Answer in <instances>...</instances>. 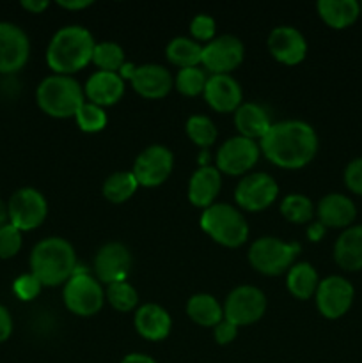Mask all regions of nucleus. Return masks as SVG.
I'll return each instance as SVG.
<instances>
[{"label":"nucleus","mask_w":362,"mask_h":363,"mask_svg":"<svg viewBox=\"0 0 362 363\" xmlns=\"http://www.w3.org/2000/svg\"><path fill=\"white\" fill-rule=\"evenodd\" d=\"M259 149L268 162L280 169H302L318 152V135L305 121H280L273 123L259 140Z\"/></svg>","instance_id":"obj_1"},{"label":"nucleus","mask_w":362,"mask_h":363,"mask_svg":"<svg viewBox=\"0 0 362 363\" xmlns=\"http://www.w3.org/2000/svg\"><path fill=\"white\" fill-rule=\"evenodd\" d=\"M94 46V38L87 28L80 25H67L53 34L46 48V62L55 74L70 77L92 62Z\"/></svg>","instance_id":"obj_2"},{"label":"nucleus","mask_w":362,"mask_h":363,"mask_svg":"<svg viewBox=\"0 0 362 363\" xmlns=\"http://www.w3.org/2000/svg\"><path fill=\"white\" fill-rule=\"evenodd\" d=\"M77 268V255L73 247L64 238H46L39 241L31 254L32 275L43 286H60L73 277Z\"/></svg>","instance_id":"obj_3"},{"label":"nucleus","mask_w":362,"mask_h":363,"mask_svg":"<svg viewBox=\"0 0 362 363\" xmlns=\"http://www.w3.org/2000/svg\"><path fill=\"white\" fill-rule=\"evenodd\" d=\"M35 99L39 108L55 119L75 117L78 108L85 103L80 84L66 74L46 77L35 91Z\"/></svg>","instance_id":"obj_4"},{"label":"nucleus","mask_w":362,"mask_h":363,"mask_svg":"<svg viewBox=\"0 0 362 363\" xmlns=\"http://www.w3.org/2000/svg\"><path fill=\"white\" fill-rule=\"evenodd\" d=\"M201 229L215 243L227 248H238L247 241L248 223L236 208L229 204H213L202 211Z\"/></svg>","instance_id":"obj_5"},{"label":"nucleus","mask_w":362,"mask_h":363,"mask_svg":"<svg viewBox=\"0 0 362 363\" xmlns=\"http://www.w3.org/2000/svg\"><path fill=\"white\" fill-rule=\"evenodd\" d=\"M298 254H300L298 243H286L279 238L265 236L252 243L248 250V262L256 272L266 277H275L290 269Z\"/></svg>","instance_id":"obj_6"},{"label":"nucleus","mask_w":362,"mask_h":363,"mask_svg":"<svg viewBox=\"0 0 362 363\" xmlns=\"http://www.w3.org/2000/svg\"><path fill=\"white\" fill-rule=\"evenodd\" d=\"M105 293L99 286L98 279L87 272H78L75 268L73 277L64 286V305L67 311L80 318H89L102 311Z\"/></svg>","instance_id":"obj_7"},{"label":"nucleus","mask_w":362,"mask_h":363,"mask_svg":"<svg viewBox=\"0 0 362 363\" xmlns=\"http://www.w3.org/2000/svg\"><path fill=\"white\" fill-rule=\"evenodd\" d=\"M123 80H130L131 87L138 96L146 99H162L172 89V77L167 67L160 64H142L133 66L131 62H124L119 69Z\"/></svg>","instance_id":"obj_8"},{"label":"nucleus","mask_w":362,"mask_h":363,"mask_svg":"<svg viewBox=\"0 0 362 363\" xmlns=\"http://www.w3.org/2000/svg\"><path fill=\"white\" fill-rule=\"evenodd\" d=\"M266 312V296L254 286H240L233 289L224 305V319L236 326H247L259 321Z\"/></svg>","instance_id":"obj_9"},{"label":"nucleus","mask_w":362,"mask_h":363,"mask_svg":"<svg viewBox=\"0 0 362 363\" xmlns=\"http://www.w3.org/2000/svg\"><path fill=\"white\" fill-rule=\"evenodd\" d=\"M174 169V156L165 145H149L135 158L131 174L138 186L156 188L167 181Z\"/></svg>","instance_id":"obj_10"},{"label":"nucleus","mask_w":362,"mask_h":363,"mask_svg":"<svg viewBox=\"0 0 362 363\" xmlns=\"http://www.w3.org/2000/svg\"><path fill=\"white\" fill-rule=\"evenodd\" d=\"M9 223H13L18 230H34L41 225L48 213V204L41 191L34 188H21L14 191L7 204Z\"/></svg>","instance_id":"obj_11"},{"label":"nucleus","mask_w":362,"mask_h":363,"mask_svg":"<svg viewBox=\"0 0 362 363\" xmlns=\"http://www.w3.org/2000/svg\"><path fill=\"white\" fill-rule=\"evenodd\" d=\"M277 195H279V186L270 174L252 172L238 183L234 190V201L245 211L256 213L270 208L275 202Z\"/></svg>","instance_id":"obj_12"},{"label":"nucleus","mask_w":362,"mask_h":363,"mask_svg":"<svg viewBox=\"0 0 362 363\" xmlns=\"http://www.w3.org/2000/svg\"><path fill=\"white\" fill-rule=\"evenodd\" d=\"M258 142L245 137H233L220 145L216 152V170L227 176H243L259 160Z\"/></svg>","instance_id":"obj_13"},{"label":"nucleus","mask_w":362,"mask_h":363,"mask_svg":"<svg viewBox=\"0 0 362 363\" xmlns=\"http://www.w3.org/2000/svg\"><path fill=\"white\" fill-rule=\"evenodd\" d=\"M316 307L327 319H339L351 308L355 289L344 277L332 275L319 280L316 289Z\"/></svg>","instance_id":"obj_14"},{"label":"nucleus","mask_w":362,"mask_h":363,"mask_svg":"<svg viewBox=\"0 0 362 363\" xmlns=\"http://www.w3.org/2000/svg\"><path fill=\"white\" fill-rule=\"evenodd\" d=\"M245 57L243 43L236 35H220L212 39L206 46H202L201 64L213 74H229V71L236 69Z\"/></svg>","instance_id":"obj_15"},{"label":"nucleus","mask_w":362,"mask_h":363,"mask_svg":"<svg viewBox=\"0 0 362 363\" xmlns=\"http://www.w3.org/2000/svg\"><path fill=\"white\" fill-rule=\"evenodd\" d=\"M131 269V254L123 243L119 241H110L105 243L98 250L94 259V272L98 277V282L116 284L124 282L130 275Z\"/></svg>","instance_id":"obj_16"},{"label":"nucleus","mask_w":362,"mask_h":363,"mask_svg":"<svg viewBox=\"0 0 362 363\" xmlns=\"http://www.w3.org/2000/svg\"><path fill=\"white\" fill-rule=\"evenodd\" d=\"M31 52L27 34L18 25L0 21V73L11 74L25 66Z\"/></svg>","instance_id":"obj_17"},{"label":"nucleus","mask_w":362,"mask_h":363,"mask_svg":"<svg viewBox=\"0 0 362 363\" xmlns=\"http://www.w3.org/2000/svg\"><path fill=\"white\" fill-rule=\"evenodd\" d=\"M266 45H268V52L272 53L273 59L286 66L300 64L307 53V41H305L304 34L290 25H280V27L273 28Z\"/></svg>","instance_id":"obj_18"},{"label":"nucleus","mask_w":362,"mask_h":363,"mask_svg":"<svg viewBox=\"0 0 362 363\" xmlns=\"http://www.w3.org/2000/svg\"><path fill=\"white\" fill-rule=\"evenodd\" d=\"M204 99L216 112H236L241 105V87L231 74H212L206 82Z\"/></svg>","instance_id":"obj_19"},{"label":"nucleus","mask_w":362,"mask_h":363,"mask_svg":"<svg viewBox=\"0 0 362 363\" xmlns=\"http://www.w3.org/2000/svg\"><path fill=\"white\" fill-rule=\"evenodd\" d=\"M84 96L96 106H112L124 96V80L119 73L96 71L85 82Z\"/></svg>","instance_id":"obj_20"},{"label":"nucleus","mask_w":362,"mask_h":363,"mask_svg":"<svg viewBox=\"0 0 362 363\" xmlns=\"http://www.w3.org/2000/svg\"><path fill=\"white\" fill-rule=\"evenodd\" d=\"M318 218L323 227L330 229H348L357 216L353 201L343 194H329L318 202Z\"/></svg>","instance_id":"obj_21"},{"label":"nucleus","mask_w":362,"mask_h":363,"mask_svg":"<svg viewBox=\"0 0 362 363\" xmlns=\"http://www.w3.org/2000/svg\"><path fill=\"white\" fill-rule=\"evenodd\" d=\"M135 330L146 340L158 342L169 337L170 328H172V319L169 312L156 303H146L137 308L135 312Z\"/></svg>","instance_id":"obj_22"},{"label":"nucleus","mask_w":362,"mask_h":363,"mask_svg":"<svg viewBox=\"0 0 362 363\" xmlns=\"http://www.w3.org/2000/svg\"><path fill=\"white\" fill-rule=\"evenodd\" d=\"M222 186V174L216 167L204 165L192 174L188 181V201L195 208H209L215 202Z\"/></svg>","instance_id":"obj_23"},{"label":"nucleus","mask_w":362,"mask_h":363,"mask_svg":"<svg viewBox=\"0 0 362 363\" xmlns=\"http://www.w3.org/2000/svg\"><path fill=\"white\" fill-rule=\"evenodd\" d=\"M334 261L346 272L362 269V225L344 229L334 245Z\"/></svg>","instance_id":"obj_24"},{"label":"nucleus","mask_w":362,"mask_h":363,"mask_svg":"<svg viewBox=\"0 0 362 363\" xmlns=\"http://www.w3.org/2000/svg\"><path fill=\"white\" fill-rule=\"evenodd\" d=\"M272 124L266 110L256 103H241L234 112V126L240 131V137L251 138L254 142L261 140Z\"/></svg>","instance_id":"obj_25"},{"label":"nucleus","mask_w":362,"mask_h":363,"mask_svg":"<svg viewBox=\"0 0 362 363\" xmlns=\"http://www.w3.org/2000/svg\"><path fill=\"white\" fill-rule=\"evenodd\" d=\"M316 9L319 18L337 30L353 25L361 16V2L357 0H319Z\"/></svg>","instance_id":"obj_26"},{"label":"nucleus","mask_w":362,"mask_h":363,"mask_svg":"<svg viewBox=\"0 0 362 363\" xmlns=\"http://www.w3.org/2000/svg\"><path fill=\"white\" fill-rule=\"evenodd\" d=\"M187 314L195 325L204 326V328H209V326L215 328V326L224 319V308L222 305L216 301L215 296L206 293H199L188 298Z\"/></svg>","instance_id":"obj_27"},{"label":"nucleus","mask_w":362,"mask_h":363,"mask_svg":"<svg viewBox=\"0 0 362 363\" xmlns=\"http://www.w3.org/2000/svg\"><path fill=\"white\" fill-rule=\"evenodd\" d=\"M318 273L309 262H297L287 269L286 286L287 291L298 300H309L318 289Z\"/></svg>","instance_id":"obj_28"},{"label":"nucleus","mask_w":362,"mask_h":363,"mask_svg":"<svg viewBox=\"0 0 362 363\" xmlns=\"http://www.w3.org/2000/svg\"><path fill=\"white\" fill-rule=\"evenodd\" d=\"M165 55L169 62L177 66L180 69L185 67H197L202 60V46L188 38H174L167 45Z\"/></svg>","instance_id":"obj_29"},{"label":"nucleus","mask_w":362,"mask_h":363,"mask_svg":"<svg viewBox=\"0 0 362 363\" xmlns=\"http://www.w3.org/2000/svg\"><path fill=\"white\" fill-rule=\"evenodd\" d=\"M138 183L131 172H114L103 183V197L112 204H123L133 197Z\"/></svg>","instance_id":"obj_30"},{"label":"nucleus","mask_w":362,"mask_h":363,"mask_svg":"<svg viewBox=\"0 0 362 363\" xmlns=\"http://www.w3.org/2000/svg\"><path fill=\"white\" fill-rule=\"evenodd\" d=\"M92 62L99 67V71L109 73H119L124 66V50L123 46L114 41H103L94 46L92 52Z\"/></svg>","instance_id":"obj_31"},{"label":"nucleus","mask_w":362,"mask_h":363,"mask_svg":"<svg viewBox=\"0 0 362 363\" xmlns=\"http://www.w3.org/2000/svg\"><path fill=\"white\" fill-rule=\"evenodd\" d=\"M280 213L291 223H305L312 218V202L302 194L286 195L280 202Z\"/></svg>","instance_id":"obj_32"},{"label":"nucleus","mask_w":362,"mask_h":363,"mask_svg":"<svg viewBox=\"0 0 362 363\" xmlns=\"http://www.w3.org/2000/svg\"><path fill=\"white\" fill-rule=\"evenodd\" d=\"M188 138L199 147H209L216 140V128L213 121L206 116H192L188 117L185 124Z\"/></svg>","instance_id":"obj_33"},{"label":"nucleus","mask_w":362,"mask_h":363,"mask_svg":"<svg viewBox=\"0 0 362 363\" xmlns=\"http://www.w3.org/2000/svg\"><path fill=\"white\" fill-rule=\"evenodd\" d=\"M105 298L109 300V303L119 312L133 311L138 303L137 289H135L131 284H128L126 280H124V282L110 284V286L106 287Z\"/></svg>","instance_id":"obj_34"},{"label":"nucleus","mask_w":362,"mask_h":363,"mask_svg":"<svg viewBox=\"0 0 362 363\" xmlns=\"http://www.w3.org/2000/svg\"><path fill=\"white\" fill-rule=\"evenodd\" d=\"M206 82H208V77L201 67H185V69L177 71L174 85H176L177 92L192 98V96L204 92Z\"/></svg>","instance_id":"obj_35"},{"label":"nucleus","mask_w":362,"mask_h":363,"mask_svg":"<svg viewBox=\"0 0 362 363\" xmlns=\"http://www.w3.org/2000/svg\"><path fill=\"white\" fill-rule=\"evenodd\" d=\"M75 119H77L78 128H80L82 131H85V133H98V131H102L103 128L106 126L105 110H103L102 106H96L89 101H85L84 105L78 108Z\"/></svg>","instance_id":"obj_36"},{"label":"nucleus","mask_w":362,"mask_h":363,"mask_svg":"<svg viewBox=\"0 0 362 363\" xmlns=\"http://www.w3.org/2000/svg\"><path fill=\"white\" fill-rule=\"evenodd\" d=\"M21 248V230H18L13 223H6L0 227V259H11Z\"/></svg>","instance_id":"obj_37"},{"label":"nucleus","mask_w":362,"mask_h":363,"mask_svg":"<svg viewBox=\"0 0 362 363\" xmlns=\"http://www.w3.org/2000/svg\"><path fill=\"white\" fill-rule=\"evenodd\" d=\"M43 284L35 279L32 273H27V275H21L14 280L13 284V291L21 301H31L41 293Z\"/></svg>","instance_id":"obj_38"},{"label":"nucleus","mask_w":362,"mask_h":363,"mask_svg":"<svg viewBox=\"0 0 362 363\" xmlns=\"http://www.w3.org/2000/svg\"><path fill=\"white\" fill-rule=\"evenodd\" d=\"M215 20L212 16H208V14H199V16H195L190 21V34L197 41H212L213 35H215Z\"/></svg>","instance_id":"obj_39"},{"label":"nucleus","mask_w":362,"mask_h":363,"mask_svg":"<svg viewBox=\"0 0 362 363\" xmlns=\"http://www.w3.org/2000/svg\"><path fill=\"white\" fill-rule=\"evenodd\" d=\"M344 184L348 190L362 197V156L351 160L344 169Z\"/></svg>","instance_id":"obj_40"},{"label":"nucleus","mask_w":362,"mask_h":363,"mask_svg":"<svg viewBox=\"0 0 362 363\" xmlns=\"http://www.w3.org/2000/svg\"><path fill=\"white\" fill-rule=\"evenodd\" d=\"M213 335H215L216 344H220V346H227V344H231L234 339H236L238 326L233 325L231 321H227V319H222V321L213 328Z\"/></svg>","instance_id":"obj_41"},{"label":"nucleus","mask_w":362,"mask_h":363,"mask_svg":"<svg viewBox=\"0 0 362 363\" xmlns=\"http://www.w3.org/2000/svg\"><path fill=\"white\" fill-rule=\"evenodd\" d=\"M11 332H13V319L7 308L0 305V342L9 339Z\"/></svg>","instance_id":"obj_42"},{"label":"nucleus","mask_w":362,"mask_h":363,"mask_svg":"<svg viewBox=\"0 0 362 363\" xmlns=\"http://www.w3.org/2000/svg\"><path fill=\"white\" fill-rule=\"evenodd\" d=\"M48 6L50 4L46 2V0H23V2H21V7H23V9H27L28 13H32V14L43 13V11H45Z\"/></svg>","instance_id":"obj_43"},{"label":"nucleus","mask_w":362,"mask_h":363,"mask_svg":"<svg viewBox=\"0 0 362 363\" xmlns=\"http://www.w3.org/2000/svg\"><path fill=\"white\" fill-rule=\"evenodd\" d=\"M121 363H156L153 360L151 357H148V354H142V353H131L128 354V357H124Z\"/></svg>","instance_id":"obj_44"},{"label":"nucleus","mask_w":362,"mask_h":363,"mask_svg":"<svg viewBox=\"0 0 362 363\" xmlns=\"http://www.w3.org/2000/svg\"><path fill=\"white\" fill-rule=\"evenodd\" d=\"M323 234H325V227L322 225V223H312L311 227H309L307 229V236H309V240L311 241H319L323 238Z\"/></svg>","instance_id":"obj_45"},{"label":"nucleus","mask_w":362,"mask_h":363,"mask_svg":"<svg viewBox=\"0 0 362 363\" xmlns=\"http://www.w3.org/2000/svg\"><path fill=\"white\" fill-rule=\"evenodd\" d=\"M59 6L67 11H77V9H85V7L92 6V2L91 0H75V2H62V0H60Z\"/></svg>","instance_id":"obj_46"},{"label":"nucleus","mask_w":362,"mask_h":363,"mask_svg":"<svg viewBox=\"0 0 362 363\" xmlns=\"http://www.w3.org/2000/svg\"><path fill=\"white\" fill-rule=\"evenodd\" d=\"M7 220H9V213H7V206L4 204L2 201H0V227L6 225V223H9V222H7Z\"/></svg>","instance_id":"obj_47"},{"label":"nucleus","mask_w":362,"mask_h":363,"mask_svg":"<svg viewBox=\"0 0 362 363\" xmlns=\"http://www.w3.org/2000/svg\"><path fill=\"white\" fill-rule=\"evenodd\" d=\"M361 16H362V2H361Z\"/></svg>","instance_id":"obj_48"}]
</instances>
